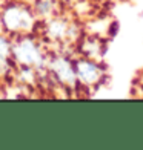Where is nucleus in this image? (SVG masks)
Masks as SVG:
<instances>
[{
	"instance_id": "obj_1",
	"label": "nucleus",
	"mask_w": 143,
	"mask_h": 150,
	"mask_svg": "<svg viewBox=\"0 0 143 150\" xmlns=\"http://www.w3.org/2000/svg\"><path fill=\"white\" fill-rule=\"evenodd\" d=\"M79 75L82 78H83L85 81H88V83H95L97 80H100L102 77V71L100 67L97 64L94 63H89V61H86V63H80L79 67Z\"/></svg>"
},
{
	"instance_id": "obj_2",
	"label": "nucleus",
	"mask_w": 143,
	"mask_h": 150,
	"mask_svg": "<svg viewBox=\"0 0 143 150\" xmlns=\"http://www.w3.org/2000/svg\"><path fill=\"white\" fill-rule=\"evenodd\" d=\"M140 16H142V17H143V9H142V12H140Z\"/></svg>"
}]
</instances>
